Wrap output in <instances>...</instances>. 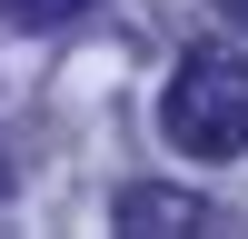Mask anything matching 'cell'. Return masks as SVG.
Wrapping results in <instances>:
<instances>
[{"label":"cell","instance_id":"1","mask_svg":"<svg viewBox=\"0 0 248 239\" xmlns=\"http://www.w3.org/2000/svg\"><path fill=\"white\" fill-rule=\"evenodd\" d=\"M159 130H169V150H189V159H238L248 150V60L218 50V40L179 50L169 100H159Z\"/></svg>","mask_w":248,"mask_h":239},{"label":"cell","instance_id":"2","mask_svg":"<svg viewBox=\"0 0 248 239\" xmlns=\"http://www.w3.org/2000/svg\"><path fill=\"white\" fill-rule=\"evenodd\" d=\"M119 229H139V239H169V229H209V199L199 189H119Z\"/></svg>","mask_w":248,"mask_h":239},{"label":"cell","instance_id":"3","mask_svg":"<svg viewBox=\"0 0 248 239\" xmlns=\"http://www.w3.org/2000/svg\"><path fill=\"white\" fill-rule=\"evenodd\" d=\"M90 0H0V20L10 30H60V20H79Z\"/></svg>","mask_w":248,"mask_h":239},{"label":"cell","instance_id":"4","mask_svg":"<svg viewBox=\"0 0 248 239\" xmlns=\"http://www.w3.org/2000/svg\"><path fill=\"white\" fill-rule=\"evenodd\" d=\"M0 189H10V170H0Z\"/></svg>","mask_w":248,"mask_h":239},{"label":"cell","instance_id":"5","mask_svg":"<svg viewBox=\"0 0 248 239\" xmlns=\"http://www.w3.org/2000/svg\"><path fill=\"white\" fill-rule=\"evenodd\" d=\"M238 20H248V0H238Z\"/></svg>","mask_w":248,"mask_h":239}]
</instances>
